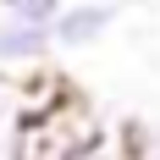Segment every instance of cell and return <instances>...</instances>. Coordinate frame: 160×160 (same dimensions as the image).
Returning a JSON list of instances; mask_svg holds the SVG:
<instances>
[{"label":"cell","mask_w":160,"mask_h":160,"mask_svg":"<svg viewBox=\"0 0 160 160\" xmlns=\"http://www.w3.org/2000/svg\"><path fill=\"white\" fill-rule=\"evenodd\" d=\"M50 28H55V44L61 50H88V44H99L116 28V6L111 0H72Z\"/></svg>","instance_id":"cell-3"},{"label":"cell","mask_w":160,"mask_h":160,"mask_svg":"<svg viewBox=\"0 0 160 160\" xmlns=\"http://www.w3.org/2000/svg\"><path fill=\"white\" fill-rule=\"evenodd\" d=\"M99 132H105L99 111L78 88H66L50 111L22 116V160H78Z\"/></svg>","instance_id":"cell-1"},{"label":"cell","mask_w":160,"mask_h":160,"mask_svg":"<svg viewBox=\"0 0 160 160\" xmlns=\"http://www.w3.org/2000/svg\"><path fill=\"white\" fill-rule=\"evenodd\" d=\"M127 160H160V122H127Z\"/></svg>","instance_id":"cell-5"},{"label":"cell","mask_w":160,"mask_h":160,"mask_svg":"<svg viewBox=\"0 0 160 160\" xmlns=\"http://www.w3.org/2000/svg\"><path fill=\"white\" fill-rule=\"evenodd\" d=\"M0 160H22V105H17V88L0 94Z\"/></svg>","instance_id":"cell-4"},{"label":"cell","mask_w":160,"mask_h":160,"mask_svg":"<svg viewBox=\"0 0 160 160\" xmlns=\"http://www.w3.org/2000/svg\"><path fill=\"white\" fill-rule=\"evenodd\" d=\"M0 11L6 17H22V22H55V17L66 11V0H0Z\"/></svg>","instance_id":"cell-6"},{"label":"cell","mask_w":160,"mask_h":160,"mask_svg":"<svg viewBox=\"0 0 160 160\" xmlns=\"http://www.w3.org/2000/svg\"><path fill=\"white\" fill-rule=\"evenodd\" d=\"M50 50H55V28L22 22V17H6V11H0V66L33 72V66H44Z\"/></svg>","instance_id":"cell-2"}]
</instances>
